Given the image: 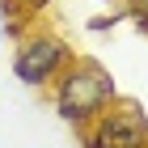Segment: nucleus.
Returning <instances> with one entry per match:
<instances>
[{
	"mask_svg": "<svg viewBox=\"0 0 148 148\" xmlns=\"http://www.w3.org/2000/svg\"><path fill=\"white\" fill-rule=\"evenodd\" d=\"M13 76L25 89H51V80L72 64V42L51 25H30L21 38H13Z\"/></svg>",
	"mask_w": 148,
	"mask_h": 148,
	"instance_id": "f03ea898",
	"label": "nucleus"
},
{
	"mask_svg": "<svg viewBox=\"0 0 148 148\" xmlns=\"http://www.w3.org/2000/svg\"><path fill=\"white\" fill-rule=\"evenodd\" d=\"M97 4H114V0H97Z\"/></svg>",
	"mask_w": 148,
	"mask_h": 148,
	"instance_id": "0eeeda50",
	"label": "nucleus"
},
{
	"mask_svg": "<svg viewBox=\"0 0 148 148\" xmlns=\"http://www.w3.org/2000/svg\"><path fill=\"white\" fill-rule=\"evenodd\" d=\"M123 9H127V21L140 34H148V0H123Z\"/></svg>",
	"mask_w": 148,
	"mask_h": 148,
	"instance_id": "39448f33",
	"label": "nucleus"
},
{
	"mask_svg": "<svg viewBox=\"0 0 148 148\" xmlns=\"http://www.w3.org/2000/svg\"><path fill=\"white\" fill-rule=\"evenodd\" d=\"M76 136H80V148H148V114L131 97H114Z\"/></svg>",
	"mask_w": 148,
	"mask_h": 148,
	"instance_id": "7ed1b4c3",
	"label": "nucleus"
},
{
	"mask_svg": "<svg viewBox=\"0 0 148 148\" xmlns=\"http://www.w3.org/2000/svg\"><path fill=\"white\" fill-rule=\"evenodd\" d=\"M119 21H127V9H114V13H93L89 21H85V30H89V34H106V30H114Z\"/></svg>",
	"mask_w": 148,
	"mask_h": 148,
	"instance_id": "20e7f679",
	"label": "nucleus"
},
{
	"mask_svg": "<svg viewBox=\"0 0 148 148\" xmlns=\"http://www.w3.org/2000/svg\"><path fill=\"white\" fill-rule=\"evenodd\" d=\"M4 42H9V30H4V13H0V51H4Z\"/></svg>",
	"mask_w": 148,
	"mask_h": 148,
	"instance_id": "423d86ee",
	"label": "nucleus"
},
{
	"mask_svg": "<svg viewBox=\"0 0 148 148\" xmlns=\"http://www.w3.org/2000/svg\"><path fill=\"white\" fill-rule=\"evenodd\" d=\"M51 110L64 119L68 127H89L106 106L119 97V85H114L110 68L93 55H72V64L51 80Z\"/></svg>",
	"mask_w": 148,
	"mask_h": 148,
	"instance_id": "f257e3e1",
	"label": "nucleus"
}]
</instances>
